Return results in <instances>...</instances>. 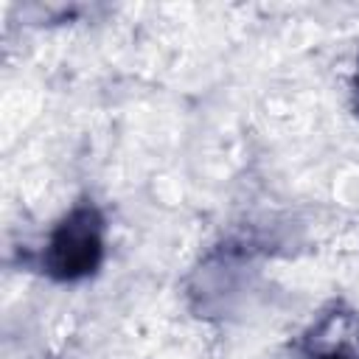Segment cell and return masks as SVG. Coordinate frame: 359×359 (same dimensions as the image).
Wrapping results in <instances>:
<instances>
[{"label":"cell","mask_w":359,"mask_h":359,"mask_svg":"<svg viewBox=\"0 0 359 359\" xmlns=\"http://www.w3.org/2000/svg\"><path fill=\"white\" fill-rule=\"evenodd\" d=\"M53 266L62 269L65 275L84 272L93 266L95 252H98V236L90 227V219H70L53 238Z\"/></svg>","instance_id":"1"}]
</instances>
